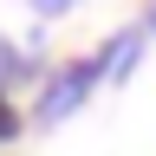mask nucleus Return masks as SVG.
<instances>
[{"label": "nucleus", "instance_id": "f257e3e1", "mask_svg": "<svg viewBox=\"0 0 156 156\" xmlns=\"http://www.w3.org/2000/svg\"><path fill=\"white\" fill-rule=\"evenodd\" d=\"M104 85V72H98V52L85 58H58V65H46V78L33 85V104H26V124L33 130H58L65 117H78L91 104V91Z\"/></svg>", "mask_w": 156, "mask_h": 156}, {"label": "nucleus", "instance_id": "f03ea898", "mask_svg": "<svg viewBox=\"0 0 156 156\" xmlns=\"http://www.w3.org/2000/svg\"><path fill=\"white\" fill-rule=\"evenodd\" d=\"M143 46H150V26H117L104 46H98V72H104V85H130V72L143 65Z\"/></svg>", "mask_w": 156, "mask_h": 156}, {"label": "nucleus", "instance_id": "7ed1b4c3", "mask_svg": "<svg viewBox=\"0 0 156 156\" xmlns=\"http://www.w3.org/2000/svg\"><path fill=\"white\" fill-rule=\"evenodd\" d=\"M39 78H46V52L39 46H13L7 33H0V91H26V85H39Z\"/></svg>", "mask_w": 156, "mask_h": 156}, {"label": "nucleus", "instance_id": "20e7f679", "mask_svg": "<svg viewBox=\"0 0 156 156\" xmlns=\"http://www.w3.org/2000/svg\"><path fill=\"white\" fill-rule=\"evenodd\" d=\"M20 136H26V111H20L13 98L0 91V150H7V143H20Z\"/></svg>", "mask_w": 156, "mask_h": 156}, {"label": "nucleus", "instance_id": "39448f33", "mask_svg": "<svg viewBox=\"0 0 156 156\" xmlns=\"http://www.w3.org/2000/svg\"><path fill=\"white\" fill-rule=\"evenodd\" d=\"M143 26H150V33H156V13H150V20H143Z\"/></svg>", "mask_w": 156, "mask_h": 156}]
</instances>
